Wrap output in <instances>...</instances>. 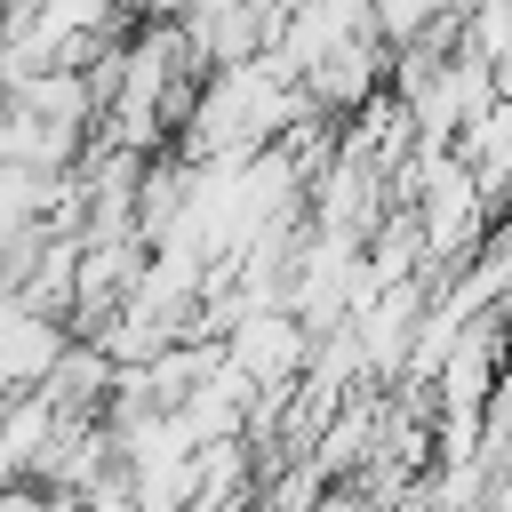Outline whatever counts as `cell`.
I'll list each match as a JSON object with an SVG mask.
<instances>
[{"mask_svg":"<svg viewBox=\"0 0 512 512\" xmlns=\"http://www.w3.org/2000/svg\"><path fill=\"white\" fill-rule=\"evenodd\" d=\"M128 8H136V0H128Z\"/></svg>","mask_w":512,"mask_h":512,"instance_id":"obj_1","label":"cell"}]
</instances>
